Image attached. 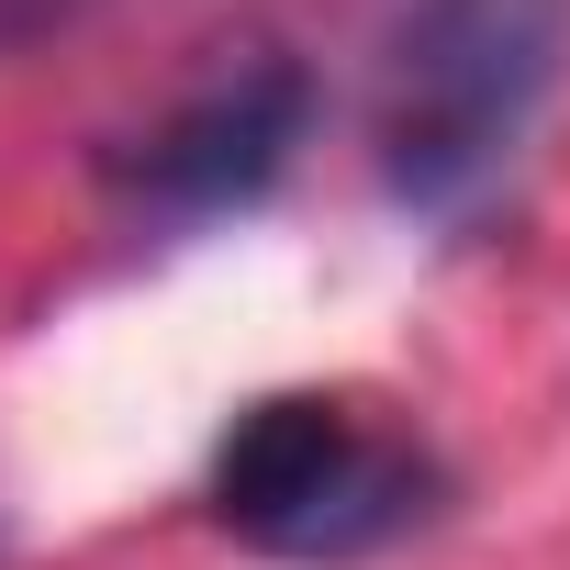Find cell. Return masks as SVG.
<instances>
[{
    "label": "cell",
    "instance_id": "cell-1",
    "mask_svg": "<svg viewBox=\"0 0 570 570\" xmlns=\"http://www.w3.org/2000/svg\"><path fill=\"white\" fill-rule=\"evenodd\" d=\"M570 68V0H425L381 79V190L414 213H470L537 135Z\"/></svg>",
    "mask_w": 570,
    "mask_h": 570
},
{
    "label": "cell",
    "instance_id": "cell-2",
    "mask_svg": "<svg viewBox=\"0 0 570 570\" xmlns=\"http://www.w3.org/2000/svg\"><path fill=\"white\" fill-rule=\"evenodd\" d=\"M425 503H436V459L414 436L358 425L325 392H268L213 448V514L257 559L347 570V559L392 548L403 525H425Z\"/></svg>",
    "mask_w": 570,
    "mask_h": 570
},
{
    "label": "cell",
    "instance_id": "cell-4",
    "mask_svg": "<svg viewBox=\"0 0 570 570\" xmlns=\"http://www.w3.org/2000/svg\"><path fill=\"white\" fill-rule=\"evenodd\" d=\"M90 12V0H0V57H23V46H46V35H68Z\"/></svg>",
    "mask_w": 570,
    "mask_h": 570
},
{
    "label": "cell",
    "instance_id": "cell-3",
    "mask_svg": "<svg viewBox=\"0 0 570 570\" xmlns=\"http://www.w3.org/2000/svg\"><path fill=\"white\" fill-rule=\"evenodd\" d=\"M303 135H314V79L292 57H246V68L202 79L179 112H157L135 146H112V190H135L146 213L202 224V213L257 202L303 157Z\"/></svg>",
    "mask_w": 570,
    "mask_h": 570
}]
</instances>
